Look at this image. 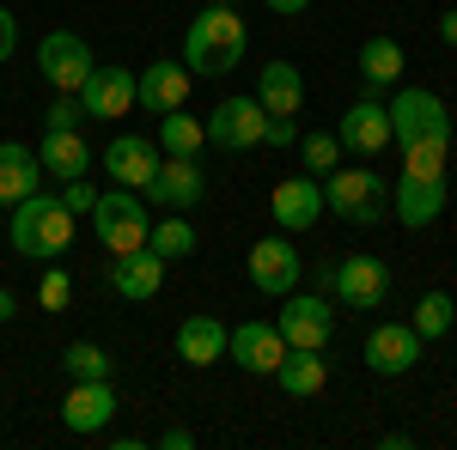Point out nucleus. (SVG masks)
Wrapping results in <instances>:
<instances>
[{
  "instance_id": "f257e3e1",
  "label": "nucleus",
  "mask_w": 457,
  "mask_h": 450,
  "mask_svg": "<svg viewBox=\"0 0 457 450\" xmlns=\"http://www.w3.org/2000/svg\"><path fill=\"white\" fill-rule=\"evenodd\" d=\"M245 49H250V25L220 0L208 12H195V25L183 31V68L202 73V79H220L245 61Z\"/></svg>"
},
{
  "instance_id": "f03ea898",
  "label": "nucleus",
  "mask_w": 457,
  "mask_h": 450,
  "mask_svg": "<svg viewBox=\"0 0 457 450\" xmlns=\"http://www.w3.org/2000/svg\"><path fill=\"white\" fill-rule=\"evenodd\" d=\"M6 238H12V250L19 256H31V262H49V256H62L73 243V213L62 195H25L19 208H12V219H6Z\"/></svg>"
},
{
  "instance_id": "7ed1b4c3",
  "label": "nucleus",
  "mask_w": 457,
  "mask_h": 450,
  "mask_svg": "<svg viewBox=\"0 0 457 450\" xmlns=\"http://www.w3.org/2000/svg\"><path fill=\"white\" fill-rule=\"evenodd\" d=\"M323 208L342 213L348 225H378L390 213V183L372 165H336L323 176Z\"/></svg>"
},
{
  "instance_id": "20e7f679",
  "label": "nucleus",
  "mask_w": 457,
  "mask_h": 450,
  "mask_svg": "<svg viewBox=\"0 0 457 450\" xmlns=\"http://www.w3.org/2000/svg\"><path fill=\"white\" fill-rule=\"evenodd\" d=\"M92 232L104 243L110 256H129V250H141L146 232H153V219H146V201L135 189H110L98 195V208H92Z\"/></svg>"
},
{
  "instance_id": "39448f33",
  "label": "nucleus",
  "mask_w": 457,
  "mask_h": 450,
  "mask_svg": "<svg viewBox=\"0 0 457 450\" xmlns=\"http://www.w3.org/2000/svg\"><path fill=\"white\" fill-rule=\"evenodd\" d=\"M390 140L409 146V140H445L452 146V110L439 92H421V86H403L390 98Z\"/></svg>"
},
{
  "instance_id": "423d86ee",
  "label": "nucleus",
  "mask_w": 457,
  "mask_h": 450,
  "mask_svg": "<svg viewBox=\"0 0 457 450\" xmlns=\"http://www.w3.org/2000/svg\"><path fill=\"white\" fill-rule=\"evenodd\" d=\"M323 286H329L348 311H378L390 299V268L378 256H342V262L323 274Z\"/></svg>"
},
{
  "instance_id": "0eeeda50",
  "label": "nucleus",
  "mask_w": 457,
  "mask_h": 450,
  "mask_svg": "<svg viewBox=\"0 0 457 450\" xmlns=\"http://www.w3.org/2000/svg\"><path fill=\"white\" fill-rule=\"evenodd\" d=\"M202 195H208V171H202V159H159V171L146 176V201L165 213H195L202 208Z\"/></svg>"
},
{
  "instance_id": "6e6552de",
  "label": "nucleus",
  "mask_w": 457,
  "mask_h": 450,
  "mask_svg": "<svg viewBox=\"0 0 457 450\" xmlns=\"http://www.w3.org/2000/svg\"><path fill=\"white\" fill-rule=\"evenodd\" d=\"M250 286L256 292H269V299H287L299 280H305V256L293 250V238L287 232H275V238H262V243H250Z\"/></svg>"
},
{
  "instance_id": "1a4fd4ad",
  "label": "nucleus",
  "mask_w": 457,
  "mask_h": 450,
  "mask_svg": "<svg viewBox=\"0 0 457 450\" xmlns=\"http://www.w3.org/2000/svg\"><path fill=\"white\" fill-rule=\"evenodd\" d=\"M275 329H281L287 347H329V335H336V305L293 286L287 305H281V316H275Z\"/></svg>"
},
{
  "instance_id": "9d476101",
  "label": "nucleus",
  "mask_w": 457,
  "mask_h": 450,
  "mask_svg": "<svg viewBox=\"0 0 457 450\" xmlns=\"http://www.w3.org/2000/svg\"><path fill=\"white\" fill-rule=\"evenodd\" d=\"M421 335H415V323H378L372 335H366V372H378V378H409L415 365H421Z\"/></svg>"
},
{
  "instance_id": "9b49d317",
  "label": "nucleus",
  "mask_w": 457,
  "mask_h": 450,
  "mask_svg": "<svg viewBox=\"0 0 457 450\" xmlns=\"http://www.w3.org/2000/svg\"><path fill=\"white\" fill-rule=\"evenodd\" d=\"M262 128H269V110L256 104V98H220L208 116V140L220 152H250V146H262Z\"/></svg>"
},
{
  "instance_id": "f8f14e48",
  "label": "nucleus",
  "mask_w": 457,
  "mask_h": 450,
  "mask_svg": "<svg viewBox=\"0 0 457 450\" xmlns=\"http://www.w3.org/2000/svg\"><path fill=\"white\" fill-rule=\"evenodd\" d=\"M37 68H43V79H49L55 92H79L86 73L98 68V61H92V49H86L79 31H49L37 43Z\"/></svg>"
},
{
  "instance_id": "ddd939ff",
  "label": "nucleus",
  "mask_w": 457,
  "mask_h": 450,
  "mask_svg": "<svg viewBox=\"0 0 457 450\" xmlns=\"http://www.w3.org/2000/svg\"><path fill=\"white\" fill-rule=\"evenodd\" d=\"M269 213H275V225H281L287 238H299V232H312L317 219H323V183L317 176H287L275 183V195H269Z\"/></svg>"
},
{
  "instance_id": "4468645a",
  "label": "nucleus",
  "mask_w": 457,
  "mask_h": 450,
  "mask_svg": "<svg viewBox=\"0 0 457 450\" xmlns=\"http://www.w3.org/2000/svg\"><path fill=\"white\" fill-rule=\"evenodd\" d=\"M189 86H195V73L183 61H146V73H135V104L146 116H171L189 104Z\"/></svg>"
},
{
  "instance_id": "2eb2a0df",
  "label": "nucleus",
  "mask_w": 457,
  "mask_h": 450,
  "mask_svg": "<svg viewBox=\"0 0 457 450\" xmlns=\"http://www.w3.org/2000/svg\"><path fill=\"white\" fill-rule=\"evenodd\" d=\"M342 152H353V159H378L390 146V104H378V98H360V104L342 110Z\"/></svg>"
},
{
  "instance_id": "dca6fc26",
  "label": "nucleus",
  "mask_w": 457,
  "mask_h": 450,
  "mask_svg": "<svg viewBox=\"0 0 457 450\" xmlns=\"http://www.w3.org/2000/svg\"><path fill=\"white\" fill-rule=\"evenodd\" d=\"M159 159H165V152H159V140H146V135H116V140L104 146V159H98V165L110 171V183H116V189H146V176L159 171Z\"/></svg>"
},
{
  "instance_id": "f3484780",
  "label": "nucleus",
  "mask_w": 457,
  "mask_h": 450,
  "mask_svg": "<svg viewBox=\"0 0 457 450\" xmlns=\"http://www.w3.org/2000/svg\"><path fill=\"white\" fill-rule=\"evenodd\" d=\"M165 256L159 250H129V256H116L110 262V286H116V299H129V305H146V299H159V286H165Z\"/></svg>"
},
{
  "instance_id": "a211bd4d",
  "label": "nucleus",
  "mask_w": 457,
  "mask_h": 450,
  "mask_svg": "<svg viewBox=\"0 0 457 450\" xmlns=\"http://www.w3.org/2000/svg\"><path fill=\"white\" fill-rule=\"evenodd\" d=\"M226 359L245 365V372H256V378H275V365L287 359V341H281L275 323H238L232 341H226Z\"/></svg>"
},
{
  "instance_id": "6ab92c4d",
  "label": "nucleus",
  "mask_w": 457,
  "mask_h": 450,
  "mask_svg": "<svg viewBox=\"0 0 457 450\" xmlns=\"http://www.w3.org/2000/svg\"><path fill=\"white\" fill-rule=\"evenodd\" d=\"M79 104H86V116H98V122L129 116L135 110V68H92L86 86H79Z\"/></svg>"
},
{
  "instance_id": "aec40b11",
  "label": "nucleus",
  "mask_w": 457,
  "mask_h": 450,
  "mask_svg": "<svg viewBox=\"0 0 457 450\" xmlns=\"http://www.w3.org/2000/svg\"><path fill=\"white\" fill-rule=\"evenodd\" d=\"M390 213L409 225V232H421L433 225L439 213H445V176H396V189H390Z\"/></svg>"
},
{
  "instance_id": "412c9836",
  "label": "nucleus",
  "mask_w": 457,
  "mask_h": 450,
  "mask_svg": "<svg viewBox=\"0 0 457 450\" xmlns=\"http://www.w3.org/2000/svg\"><path fill=\"white\" fill-rule=\"evenodd\" d=\"M37 159H43V176H55V183H73V176L92 171V146L79 128H43Z\"/></svg>"
},
{
  "instance_id": "4be33fe9",
  "label": "nucleus",
  "mask_w": 457,
  "mask_h": 450,
  "mask_svg": "<svg viewBox=\"0 0 457 450\" xmlns=\"http://www.w3.org/2000/svg\"><path fill=\"white\" fill-rule=\"evenodd\" d=\"M110 420H116V389L110 383H73L68 402H62V426L79 432V438H92V432H104Z\"/></svg>"
},
{
  "instance_id": "5701e85b",
  "label": "nucleus",
  "mask_w": 457,
  "mask_h": 450,
  "mask_svg": "<svg viewBox=\"0 0 457 450\" xmlns=\"http://www.w3.org/2000/svg\"><path fill=\"white\" fill-rule=\"evenodd\" d=\"M37 189H43V159H37V146L0 140V208H19Z\"/></svg>"
},
{
  "instance_id": "b1692460",
  "label": "nucleus",
  "mask_w": 457,
  "mask_h": 450,
  "mask_svg": "<svg viewBox=\"0 0 457 450\" xmlns=\"http://www.w3.org/2000/svg\"><path fill=\"white\" fill-rule=\"evenodd\" d=\"M226 341H232V329L220 323V316H183L177 323V359L183 365H220L226 359Z\"/></svg>"
},
{
  "instance_id": "393cba45",
  "label": "nucleus",
  "mask_w": 457,
  "mask_h": 450,
  "mask_svg": "<svg viewBox=\"0 0 457 450\" xmlns=\"http://www.w3.org/2000/svg\"><path fill=\"white\" fill-rule=\"evenodd\" d=\"M256 104L269 110V116H299V104H305V73L293 68V61H269V68L256 73Z\"/></svg>"
},
{
  "instance_id": "a878e982",
  "label": "nucleus",
  "mask_w": 457,
  "mask_h": 450,
  "mask_svg": "<svg viewBox=\"0 0 457 450\" xmlns=\"http://www.w3.org/2000/svg\"><path fill=\"white\" fill-rule=\"evenodd\" d=\"M275 383H281L287 396H323V383H329V359H323V347H287V359L275 365Z\"/></svg>"
},
{
  "instance_id": "bb28decb",
  "label": "nucleus",
  "mask_w": 457,
  "mask_h": 450,
  "mask_svg": "<svg viewBox=\"0 0 457 450\" xmlns=\"http://www.w3.org/2000/svg\"><path fill=\"white\" fill-rule=\"evenodd\" d=\"M360 79H366V92H385L403 79V43L396 37H366L360 43Z\"/></svg>"
},
{
  "instance_id": "cd10ccee",
  "label": "nucleus",
  "mask_w": 457,
  "mask_h": 450,
  "mask_svg": "<svg viewBox=\"0 0 457 450\" xmlns=\"http://www.w3.org/2000/svg\"><path fill=\"white\" fill-rule=\"evenodd\" d=\"M202 146H208V122H195V116H159V152H171V159H202Z\"/></svg>"
},
{
  "instance_id": "c85d7f7f",
  "label": "nucleus",
  "mask_w": 457,
  "mask_h": 450,
  "mask_svg": "<svg viewBox=\"0 0 457 450\" xmlns=\"http://www.w3.org/2000/svg\"><path fill=\"white\" fill-rule=\"evenodd\" d=\"M146 250H159L165 262H183V256H195V225H189L183 213H165V219H153Z\"/></svg>"
},
{
  "instance_id": "c756f323",
  "label": "nucleus",
  "mask_w": 457,
  "mask_h": 450,
  "mask_svg": "<svg viewBox=\"0 0 457 450\" xmlns=\"http://www.w3.org/2000/svg\"><path fill=\"white\" fill-rule=\"evenodd\" d=\"M62 365H68L73 383H110V372H116V359H110L98 341H73L68 353H62Z\"/></svg>"
},
{
  "instance_id": "7c9ffc66",
  "label": "nucleus",
  "mask_w": 457,
  "mask_h": 450,
  "mask_svg": "<svg viewBox=\"0 0 457 450\" xmlns=\"http://www.w3.org/2000/svg\"><path fill=\"white\" fill-rule=\"evenodd\" d=\"M452 323H457V305L445 299V292H427L421 305H415V335H421V341H439V335H452Z\"/></svg>"
},
{
  "instance_id": "2f4dec72",
  "label": "nucleus",
  "mask_w": 457,
  "mask_h": 450,
  "mask_svg": "<svg viewBox=\"0 0 457 450\" xmlns=\"http://www.w3.org/2000/svg\"><path fill=\"white\" fill-rule=\"evenodd\" d=\"M299 159H305V176L323 183V176L342 165V140L336 135H299Z\"/></svg>"
},
{
  "instance_id": "473e14b6",
  "label": "nucleus",
  "mask_w": 457,
  "mask_h": 450,
  "mask_svg": "<svg viewBox=\"0 0 457 450\" xmlns=\"http://www.w3.org/2000/svg\"><path fill=\"white\" fill-rule=\"evenodd\" d=\"M445 140H409L403 146V171L409 176H445Z\"/></svg>"
},
{
  "instance_id": "72a5a7b5",
  "label": "nucleus",
  "mask_w": 457,
  "mask_h": 450,
  "mask_svg": "<svg viewBox=\"0 0 457 450\" xmlns=\"http://www.w3.org/2000/svg\"><path fill=\"white\" fill-rule=\"evenodd\" d=\"M37 305H43V311H68L73 305V280L62 274V268H49V274L37 280Z\"/></svg>"
},
{
  "instance_id": "f704fd0d",
  "label": "nucleus",
  "mask_w": 457,
  "mask_h": 450,
  "mask_svg": "<svg viewBox=\"0 0 457 450\" xmlns=\"http://www.w3.org/2000/svg\"><path fill=\"white\" fill-rule=\"evenodd\" d=\"M86 122V104H79V92H62L55 104L43 110V128H79Z\"/></svg>"
},
{
  "instance_id": "c9c22d12",
  "label": "nucleus",
  "mask_w": 457,
  "mask_h": 450,
  "mask_svg": "<svg viewBox=\"0 0 457 450\" xmlns=\"http://www.w3.org/2000/svg\"><path fill=\"white\" fill-rule=\"evenodd\" d=\"M62 201H68V213H92V208H98V189H92L86 176H73L68 189H62Z\"/></svg>"
},
{
  "instance_id": "e433bc0d",
  "label": "nucleus",
  "mask_w": 457,
  "mask_h": 450,
  "mask_svg": "<svg viewBox=\"0 0 457 450\" xmlns=\"http://www.w3.org/2000/svg\"><path fill=\"white\" fill-rule=\"evenodd\" d=\"M299 128H293V116H269V128H262V146H293Z\"/></svg>"
},
{
  "instance_id": "4c0bfd02",
  "label": "nucleus",
  "mask_w": 457,
  "mask_h": 450,
  "mask_svg": "<svg viewBox=\"0 0 457 450\" xmlns=\"http://www.w3.org/2000/svg\"><path fill=\"white\" fill-rule=\"evenodd\" d=\"M12 49H19V19L0 6V61H12Z\"/></svg>"
},
{
  "instance_id": "58836bf2",
  "label": "nucleus",
  "mask_w": 457,
  "mask_h": 450,
  "mask_svg": "<svg viewBox=\"0 0 457 450\" xmlns=\"http://www.w3.org/2000/svg\"><path fill=\"white\" fill-rule=\"evenodd\" d=\"M159 445H165V450H189V445H195V432H189V426H171Z\"/></svg>"
},
{
  "instance_id": "ea45409f",
  "label": "nucleus",
  "mask_w": 457,
  "mask_h": 450,
  "mask_svg": "<svg viewBox=\"0 0 457 450\" xmlns=\"http://www.w3.org/2000/svg\"><path fill=\"white\" fill-rule=\"evenodd\" d=\"M262 6H269V12H281V19H299L312 0H262Z\"/></svg>"
},
{
  "instance_id": "a19ab883",
  "label": "nucleus",
  "mask_w": 457,
  "mask_h": 450,
  "mask_svg": "<svg viewBox=\"0 0 457 450\" xmlns=\"http://www.w3.org/2000/svg\"><path fill=\"white\" fill-rule=\"evenodd\" d=\"M439 43H452V49H457V6H452V12H439Z\"/></svg>"
},
{
  "instance_id": "79ce46f5",
  "label": "nucleus",
  "mask_w": 457,
  "mask_h": 450,
  "mask_svg": "<svg viewBox=\"0 0 457 450\" xmlns=\"http://www.w3.org/2000/svg\"><path fill=\"white\" fill-rule=\"evenodd\" d=\"M12 316H19V299H12V292L0 286V323H12Z\"/></svg>"
}]
</instances>
